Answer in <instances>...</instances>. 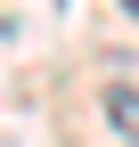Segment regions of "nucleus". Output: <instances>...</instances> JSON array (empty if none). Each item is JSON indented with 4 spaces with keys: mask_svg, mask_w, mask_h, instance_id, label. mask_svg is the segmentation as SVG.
<instances>
[{
    "mask_svg": "<svg viewBox=\"0 0 139 147\" xmlns=\"http://www.w3.org/2000/svg\"><path fill=\"white\" fill-rule=\"evenodd\" d=\"M107 123H115V139H123V147H139V90H131V82L107 90Z\"/></svg>",
    "mask_w": 139,
    "mask_h": 147,
    "instance_id": "1",
    "label": "nucleus"
},
{
    "mask_svg": "<svg viewBox=\"0 0 139 147\" xmlns=\"http://www.w3.org/2000/svg\"><path fill=\"white\" fill-rule=\"evenodd\" d=\"M123 8H131V16H139V0H123Z\"/></svg>",
    "mask_w": 139,
    "mask_h": 147,
    "instance_id": "2",
    "label": "nucleus"
}]
</instances>
